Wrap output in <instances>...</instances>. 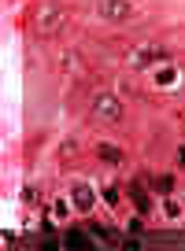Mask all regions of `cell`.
<instances>
[{"label":"cell","instance_id":"obj_1","mask_svg":"<svg viewBox=\"0 0 185 251\" xmlns=\"http://www.w3.org/2000/svg\"><path fill=\"white\" fill-rule=\"evenodd\" d=\"M92 111H96V118H104V122H123V115H126L123 100H119L115 93H100L92 100Z\"/></svg>","mask_w":185,"mask_h":251},{"label":"cell","instance_id":"obj_2","mask_svg":"<svg viewBox=\"0 0 185 251\" xmlns=\"http://www.w3.org/2000/svg\"><path fill=\"white\" fill-rule=\"evenodd\" d=\"M163 55H167V52H163L159 45H145V48H137V52L130 55V67H133V71H145V67H152V63H159Z\"/></svg>","mask_w":185,"mask_h":251},{"label":"cell","instance_id":"obj_3","mask_svg":"<svg viewBox=\"0 0 185 251\" xmlns=\"http://www.w3.org/2000/svg\"><path fill=\"white\" fill-rule=\"evenodd\" d=\"M100 15L108 19V23H126V19L133 15V8H130V0H104Z\"/></svg>","mask_w":185,"mask_h":251},{"label":"cell","instance_id":"obj_4","mask_svg":"<svg viewBox=\"0 0 185 251\" xmlns=\"http://www.w3.org/2000/svg\"><path fill=\"white\" fill-rule=\"evenodd\" d=\"M70 200H74V207H78V211H85V214L96 207V192H92L89 185H74V188H70Z\"/></svg>","mask_w":185,"mask_h":251},{"label":"cell","instance_id":"obj_5","mask_svg":"<svg viewBox=\"0 0 185 251\" xmlns=\"http://www.w3.org/2000/svg\"><path fill=\"white\" fill-rule=\"evenodd\" d=\"M130 196H133V203H137V211H141V214H148V211H152V200H148V192L137 185V181L130 185Z\"/></svg>","mask_w":185,"mask_h":251},{"label":"cell","instance_id":"obj_6","mask_svg":"<svg viewBox=\"0 0 185 251\" xmlns=\"http://www.w3.org/2000/svg\"><path fill=\"white\" fill-rule=\"evenodd\" d=\"M96 151H100V159H104V163H119V159H123V151H119L115 144H100Z\"/></svg>","mask_w":185,"mask_h":251},{"label":"cell","instance_id":"obj_7","mask_svg":"<svg viewBox=\"0 0 185 251\" xmlns=\"http://www.w3.org/2000/svg\"><path fill=\"white\" fill-rule=\"evenodd\" d=\"M155 81H159L163 89H170V85H174V81H178V71H174V67H163V71L155 74Z\"/></svg>","mask_w":185,"mask_h":251},{"label":"cell","instance_id":"obj_8","mask_svg":"<svg viewBox=\"0 0 185 251\" xmlns=\"http://www.w3.org/2000/svg\"><path fill=\"white\" fill-rule=\"evenodd\" d=\"M152 188H155V192H163V196H167L170 188H174V177H170V174H163V177H152Z\"/></svg>","mask_w":185,"mask_h":251},{"label":"cell","instance_id":"obj_9","mask_svg":"<svg viewBox=\"0 0 185 251\" xmlns=\"http://www.w3.org/2000/svg\"><path fill=\"white\" fill-rule=\"evenodd\" d=\"M60 23H63L60 11H45V15H41V26H45V30H52V26H60Z\"/></svg>","mask_w":185,"mask_h":251},{"label":"cell","instance_id":"obj_10","mask_svg":"<svg viewBox=\"0 0 185 251\" xmlns=\"http://www.w3.org/2000/svg\"><path fill=\"white\" fill-rule=\"evenodd\" d=\"M163 211H167V218H178V214H182V207H178L174 200H167V203H163Z\"/></svg>","mask_w":185,"mask_h":251},{"label":"cell","instance_id":"obj_11","mask_svg":"<svg viewBox=\"0 0 185 251\" xmlns=\"http://www.w3.org/2000/svg\"><path fill=\"white\" fill-rule=\"evenodd\" d=\"M67 244H74V248H82V244H85V236L78 233V229H70V233H67Z\"/></svg>","mask_w":185,"mask_h":251},{"label":"cell","instance_id":"obj_12","mask_svg":"<svg viewBox=\"0 0 185 251\" xmlns=\"http://www.w3.org/2000/svg\"><path fill=\"white\" fill-rule=\"evenodd\" d=\"M178 163H182V166H185V148H178Z\"/></svg>","mask_w":185,"mask_h":251}]
</instances>
